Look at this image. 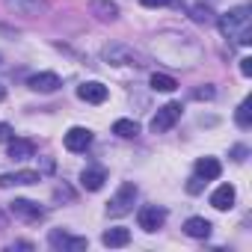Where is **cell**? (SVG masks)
Here are the masks:
<instances>
[{
    "label": "cell",
    "instance_id": "9a60e30c",
    "mask_svg": "<svg viewBox=\"0 0 252 252\" xmlns=\"http://www.w3.org/2000/svg\"><path fill=\"white\" fill-rule=\"evenodd\" d=\"M89 12H92L98 21H116V18H119L116 0H92V3H89Z\"/></svg>",
    "mask_w": 252,
    "mask_h": 252
},
{
    "label": "cell",
    "instance_id": "f1b7e54d",
    "mask_svg": "<svg viewBox=\"0 0 252 252\" xmlns=\"http://www.w3.org/2000/svg\"><path fill=\"white\" fill-rule=\"evenodd\" d=\"M57 199H74V193L68 190V187H57V193H54Z\"/></svg>",
    "mask_w": 252,
    "mask_h": 252
},
{
    "label": "cell",
    "instance_id": "2e32d148",
    "mask_svg": "<svg viewBox=\"0 0 252 252\" xmlns=\"http://www.w3.org/2000/svg\"><path fill=\"white\" fill-rule=\"evenodd\" d=\"M104 181H107V172H104V169H98V166H89V169H83V172H80V187H83V190H89V193L101 190V187H104Z\"/></svg>",
    "mask_w": 252,
    "mask_h": 252
},
{
    "label": "cell",
    "instance_id": "8fae6325",
    "mask_svg": "<svg viewBox=\"0 0 252 252\" xmlns=\"http://www.w3.org/2000/svg\"><path fill=\"white\" fill-rule=\"evenodd\" d=\"M42 175L33 172V169H18V172H3L0 175V187H24V184H39Z\"/></svg>",
    "mask_w": 252,
    "mask_h": 252
},
{
    "label": "cell",
    "instance_id": "ac0fdd59",
    "mask_svg": "<svg viewBox=\"0 0 252 252\" xmlns=\"http://www.w3.org/2000/svg\"><path fill=\"white\" fill-rule=\"evenodd\" d=\"M101 243L110 246V249H116V246H128V243H131V231H128V228H122V225L107 228V231L101 234Z\"/></svg>",
    "mask_w": 252,
    "mask_h": 252
},
{
    "label": "cell",
    "instance_id": "d4e9b609",
    "mask_svg": "<svg viewBox=\"0 0 252 252\" xmlns=\"http://www.w3.org/2000/svg\"><path fill=\"white\" fill-rule=\"evenodd\" d=\"M193 95H196V98H199V101H211V98H214V95H217V89H214V86H202V89H196V92H193Z\"/></svg>",
    "mask_w": 252,
    "mask_h": 252
},
{
    "label": "cell",
    "instance_id": "d6986e66",
    "mask_svg": "<svg viewBox=\"0 0 252 252\" xmlns=\"http://www.w3.org/2000/svg\"><path fill=\"white\" fill-rule=\"evenodd\" d=\"M211 222L205 220V217H190L187 222H184V234H190V237H196V240H205L208 234H211Z\"/></svg>",
    "mask_w": 252,
    "mask_h": 252
},
{
    "label": "cell",
    "instance_id": "6da1fadb",
    "mask_svg": "<svg viewBox=\"0 0 252 252\" xmlns=\"http://www.w3.org/2000/svg\"><path fill=\"white\" fill-rule=\"evenodd\" d=\"M252 6H234V9H228L225 15H220V21H217V27H220V33L225 36V39H237L240 45H249L252 42Z\"/></svg>",
    "mask_w": 252,
    "mask_h": 252
},
{
    "label": "cell",
    "instance_id": "ba28073f",
    "mask_svg": "<svg viewBox=\"0 0 252 252\" xmlns=\"http://www.w3.org/2000/svg\"><path fill=\"white\" fill-rule=\"evenodd\" d=\"M63 143H65V149L68 152H86L89 146H92V131L89 128H68L65 131V137H63Z\"/></svg>",
    "mask_w": 252,
    "mask_h": 252
},
{
    "label": "cell",
    "instance_id": "83f0119b",
    "mask_svg": "<svg viewBox=\"0 0 252 252\" xmlns=\"http://www.w3.org/2000/svg\"><path fill=\"white\" fill-rule=\"evenodd\" d=\"M246 155H249L246 146H234V149H231V158H234V160H246Z\"/></svg>",
    "mask_w": 252,
    "mask_h": 252
},
{
    "label": "cell",
    "instance_id": "ffe728a7",
    "mask_svg": "<svg viewBox=\"0 0 252 252\" xmlns=\"http://www.w3.org/2000/svg\"><path fill=\"white\" fill-rule=\"evenodd\" d=\"M113 134L122 137V140H134V137H140V122H134V119H116L113 122Z\"/></svg>",
    "mask_w": 252,
    "mask_h": 252
},
{
    "label": "cell",
    "instance_id": "9c48e42d",
    "mask_svg": "<svg viewBox=\"0 0 252 252\" xmlns=\"http://www.w3.org/2000/svg\"><path fill=\"white\" fill-rule=\"evenodd\" d=\"M27 86H30L33 92L51 95V92H57V89L63 86V80H60V74H54V71H39V74H33V77L27 80Z\"/></svg>",
    "mask_w": 252,
    "mask_h": 252
},
{
    "label": "cell",
    "instance_id": "30bf717a",
    "mask_svg": "<svg viewBox=\"0 0 252 252\" xmlns=\"http://www.w3.org/2000/svg\"><path fill=\"white\" fill-rule=\"evenodd\" d=\"M107 86L104 83H98V80H86V83H80L77 86V98L80 101H86V104H104L107 101Z\"/></svg>",
    "mask_w": 252,
    "mask_h": 252
},
{
    "label": "cell",
    "instance_id": "4316f807",
    "mask_svg": "<svg viewBox=\"0 0 252 252\" xmlns=\"http://www.w3.org/2000/svg\"><path fill=\"white\" fill-rule=\"evenodd\" d=\"M240 74L243 77H252V57H243L240 60Z\"/></svg>",
    "mask_w": 252,
    "mask_h": 252
},
{
    "label": "cell",
    "instance_id": "4fadbf2b",
    "mask_svg": "<svg viewBox=\"0 0 252 252\" xmlns=\"http://www.w3.org/2000/svg\"><path fill=\"white\" fill-rule=\"evenodd\" d=\"M6 9H12L15 15L33 18L39 12H45V0H6Z\"/></svg>",
    "mask_w": 252,
    "mask_h": 252
},
{
    "label": "cell",
    "instance_id": "603a6c76",
    "mask_svg": "<svg viewBox=\"0 0 252 252\" xmlns=\"http://www.w3.org/2000/svg\"><path fill=\"white\" fill-rule=\"evenodd\" d=\"M190 18H193L196 24H208V21L214 18V12H211L208 6H193V9H190Z\"/></svg>",
    "mask_w": 252,
    "mask_h": 252
},
{
    "label": "cell",
    "instance_id": "4dcf8cb0",
    "mask_svg": "<svg viewBox=\"0 0 252 252\" xmlns=\"http://www.w3.org/2000/svg\"><path fill=\"white\" fill-rule=\"evenodd\" d=\"M3 98H6V86H3V83H0V101H3Z\"/></svg>",
    "mask_w": 252,
    "mask_h": 252
},
{
    "label": "cell",
    "instance_id": "5b68a950",
    "mask_svg": "<svg viewBox=\"0 0 252 252\" xmlns=\"http://www.w3.org/2000/svg\"><path fill=\"white\" fill-rule=\"evenodd\" d=\"M9 214L24 220V222H39L45 220V208L39 202H30V199H12L9 202Z\"/></svg>",
    "mask_w": 252,
    "mask_h": 252
},
{
    "label": "cell",
    "instance_id": "f546056e",
    "mask_svg": "<svg viewBox=\"0 0 252 252\" xmlns=\"http://www.w3.org/2000/svg\"><path fill=\"white\" fill-rule=\"evenodd\" d=\"M140 3H143V6H149V9H155V6H166L169 0H140Z\"/></svg>",
    "mask_w": 252,
    "mask_h": 252
},
{
    "label": "cell",
    "instance_id": "44dd1931",
    "mask_svg": "<svg viewBox=\"0 0 252 252\" xmlns=\"http://www.w3.org/2000/svg\"><path fill=\"white\" fill-rule=\"evenodd\" d=\"M152 89H155V92H175V89H178V80L169 77V74L155 71V74H152Z\"/></svg>",
    "mask_w": 252,
    "mask_h": 252
},
{
    "label": "cell",
    "instance_id": "8992f818",
    "mask_svg": "<svg viewBox=\"0 0 252 252\" xmlns=\"http://www.w3.org/2000/svg\"><path fill=\"white\" fill-rule=\"evenodd\" d=\"M163 222H166V211L160 205H143L137 211V225L143 231H158V228H163Z\"/></svg>",
    "mask_w": 252,
    "mask_h": 252
},
{
    "label": "cell",
    "instance_id": "277c9868",
    "mask_svg": "<svg viewBox=\"0 0 252 252\" xmlns=\"http://www.w3.org/2000/svg\"><path fill=\"white\" fill-rule=\"evenodd\" d=\"M181 113H184V107H181L178 101H169V104H163V107L152 116V125H149V128H152L155 134H166V131L175 128V122L181 119Z\"/></svg>",
    "mask_w": 252,
    "mask_h": 252
},
{
    "label": "cell",
    "instance_id": "cb8c5ba5",
    "mask_svg": "<svg viewBox=\"0 0 252 252\" xmlns=\"http://www.w3.org/2000/svg\"><path fill=\"white\" fill-rule=\"evenodd\" d=\"M205 184H208L205 178H199V175H193V178L187 181V193H193V196H196V193H202V187H205Z\"/></svg>",
    "mask_w": 252,
    "mask_h": 252
},
{
    "label": "cell",
    "instance_id": "484cf974",
    "mask_svg": "<svg viewBox=\"0 0 252 252\" xmlns=\"http://www.w3.org/2000/svg\"><path fill=\"white\" fill-rule=\"evenodd\" d=\"M9 140H12V125L0 122V143H9Z\"/></svg>",
    "mask_w": 252,
    "mask_h": 252
},
{
    "label": "cell",
    "instance_id": "7a4b0ae2",
    "mask_svg": "<svg viewBox=\"0 0 252 252\" xmlns=\"http://www.w3.org/2000/svg\"><path fill=\"white\" fill-rule=\"evenodd\" d=\"M101 57H104V63L107 65H149V60L140 54V51H134L131 45H107L104 51H101Z\"/></svg>",
    "mask_w": 252,
    "mask_h": 252
},
{
    "label": "cell",
    "instance_id": "5bb4252c",
    "mask_svg": "<svg viewBox=\"0 0 252 252\" xmlns=\"http://www.w3.org/2000/svg\"><path fill=\"white\" fill-rule=\"evenodd\" d=\"M36 155V143L33 140H24V137H12L9 140V158L12 160H30Z\"/></svg>",
    "mask_w": 252,
    "mask_h": 252
},
{
    "label": "cell",
    "instance_id": "52a82bcc",
    "mask_svg": "<svg viewBox=\"0 0 252 252\" xmlns=\"http://www.w3.org/2000/svg\"><path fill=\"white\" fill-rule=\"evenodd\" d=\"M48 243H51L54 249H63V252H80V249L89 246L86 237H71L68 231H60V228H54V231L48 234Z\"/></svg>",
    "mask_w": 252,
    "mask_h": 252
},
{
    "label": "cell",
    "instance_id": "e0dca14e",
    "mask_svg": "<svg viewBox=\"0 0 252 252\" xmlns=\"http://www.w3.org/2000/svg\"><path fill=\"white\" fill-rule=\"evenodd\" d=\"M196 175L205 178V181H217L222 175V166H220L217 158H199L196 160Z\"/></svg>",
    "mask_w": 252,
    "mask_h": 252
},
{
    "label": "cell",
    "instance_id": "7402d4cb",
    "mask_svg": "<svg viewBox=\"0 0 252 252\" xmlns=\"http://www.w3.org/2000/svg\"><path fill=\"white\" fill-rule=\"evenodd\" d=\"M234 122H237V128H252V110H249V101H240V107L234 110Z\"/></svg>",
    "mask_w": 252,
    "mask_h": 252
},
{
    "label": "cell",
    "instance_id": "7c38bea8",
    "mask_svg": "<svg viewBox=\"0 0 252 252\" xmlns=\"http://www.w3.org/2000/svg\"><path fill=\"white\" fill-rule=\"evenodd\" d=\"M234 199H237V190H234L231 184H220V187L211 193V205H214L217 211H228V208H234Z\"/></svg>",
    "mask_w": 252,
    "mask_h": 252
},
{
    "label": "cell",
    "instance_id": "3957f363",
    "mask_svg": "<svg viewBox=\"0 0 252 252\" xmlns=\"http://www.w3.org/2000/svg\"><path fill=\"white\" fill-rule=\"evenodd\" d=\"M137 184L134 181H122V187L116 190V196L107 202V217H125L134 211V202H137Z\"/></svg>",
    "mask_w": 252,
    "mask_h": 252
}]
</instances>
